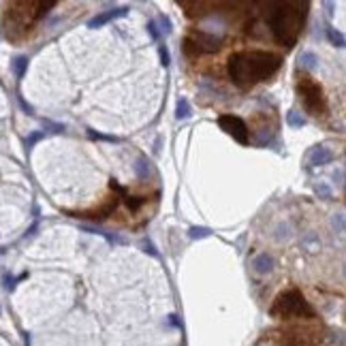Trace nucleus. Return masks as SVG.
<instances>
[{
    "instance_id": "obj_1",
    "label": "nucleus",
    "mask_w": 346,
    "mask_h": 346,
    "mask_svg": "<svg viewBox=\"0 0 346 346\" xmlns=\"http://www.w3.org/2000/svg\"><path fill=\"white\" fill-rule=\"evenodd\" d=\"M282 67V58L269 52H239L233 54L229 60V75L233 84L244 88H252L254 84L265 82Z\"/></svg>"
},
{
    "instance_id": "obj_2",
    "label": "nucleus",
    "mask_w": 346,
    "mask_h": 346,
    "mask_svg": "<svg viewBox=\"0 0 346 346\" xmlns=\"http://www.w3.org/2000/svg\"><path fill=\"white\" fill-rule=\"evenodd\" d=\"M271 13H269V28L273 32V39L282 45V47H291L297 43V37L301 32L303 20H305V9L308 5H297V3H278L271 5Z\"/></svg>"
},
{
    "instance_id": "obj_3",
    "label": "nucleus",
    "mask_w": 346,
    "mask_h": 346,
    "mask_svg": "<svg viewBox=\"0 0 346 346\" xmlns=\"http://www.w3.org/2000/svg\"><path fill=\"white\" fill-rule=\"evenodd\" d=\"M271 316H299V318H314V308L305 301V297L299 291H288L284 295H280L276 303L271 305Z\"/></svg>"
},
{
    "instance_id": "obj_4",
    "label": "nucleus",
    "mask_w": 346,
    "mask_h": 346,
    "mask_svg": "<svg viewBox=\"0 0 346 346\" xmlns=\"http://www.w3.org/2000/svg\"><path fill=\"white\" fill-rule=\"evenodd\" d=\"M297 90L301 94V103L303 107L310 111L312 116H318L325 111V96L320 86L314 82L312 77H301L299 84H297Z\"/></svg>"
},
{
    "instance_id": "obj_5",
    "label": "nucleus",
    "mask_w": 346,
    "mask_h": 346,
    "mask_svg": "<svg viewBox=\"0 0 346 346\" xmlns=\"http://www.w3.org/2000/svg\"><path fill=\"white\" fill-rule=\"evenodd\" d=\"M218 124L222 131H227L233 139L241 146H248V141H250V135H248V126L246 122L241 120L239 116H233V114H224L218 118Z\"/></svg>"
},
{
    "instance_id": "obj_6",
    "label": "nucleus",
    "mask_w": 346,
    "mask_h": 346,
    "mask_svg": "<svg viewBox=\"0 0 346 346\" xmlns=\"http://www.w3.org/2000/svg\"><path fill=\"white\" fill-rule=\"evenodd\" d=\"M188 39L195 43L199 54H214L220 47V37H214L210 32H203V30H195Z\"/></svg>"
},
{
    "instance_id": "obj_7",
    "label": "nucleus",
    "mask_w": 346,
    "mask_h": 346,
    "mask_svg": "<svg viewBox=\"0 0 346 346\" xmlns=\"http://www.w3.org/2000/svg\"><path fill=\"white\" fill-rule=\"evenodd\" d=\"M126 13H128V7H120V9L107 11V13H101V15H96V18H92L90 22H88V28H101V26H105V24H109V22L124 18Z\"/></svg>"
},
{
    "instance_id": "obj_8",
    "label": "nucleus",
    "mask_w": 346,
    "mask_h": 346,
    "mask_svg": "<svg viewBox=\"0 0 346 346\" xmlns=\"http://www.w3.org/2000/svg\"><path fill=\"white\" fill-rule=\"evenodd\" d=\"M333 160V152L325 148V146H318L310 152V156H308V163L310 167H320V165H329Z\"/></svg>"
},
{
    "instance_id": "obj_9",
    "label": "nucleus",
    "mask_w": 346,
    "mask_h": 346,
    "mask_svg": "<svg viewBox=\"0 0 346 346\" xmlns=\"http://www.w3.org/2000/svg\"><path fill=\"white\" fill-rule=\"evenodd\" d=\"M252 267H254L256 273H267V271H271V267H273V259H271L267 252H263V254H259V256H256V259L252 261Z\"/></svg>"
},
{
    "instance_id": "obj_10",
    "label": "nucleus",
    "mask_w": 346,
    "mask_h": 346,
    "mask_svg": "<svg viewBox=\"0 0 346 346\" xmlns=\"http://www.w3.org/2000/svg\"><path fill=\"white\" fill-rule=\"evenodd\" d=\"M135 173H137V178H139V180H148V175H150V160L146 156H139L135 160Z\"/></svg>"
},
{
    "instance_id": "obj_11",
    "label": "nucleus",
    "mask_w": 346,
    "mask_h": 346,
    "mask_svg": "<svg viewBox=\"0 0 346 346\" xmlns=\"http://www.w3.org/2000/svg\"><path fill=\"white\" fill-rule=\"evenodd\" d=\"M190 116H192V109H190L188 99H180L178 101V109H175V118H178V120H186Z\"/></svg>"
},
{
    "instance_id": "obj_12",
    "label": "nucleus",
    "mask_w": 346,
    "mask_h": 346,
    "mask_svg": "<svg viewBox=\"0 0 346 346\" xmlns=\"http://www.w3.org/2000/svg\"><path fill=\"white\" fill-rule=\"evenodd\" d=\"M28 69V56H18V58L13 60V71H15V77L22 79L24 73H26Z\"/></svg>"
},
{
    "instance_id": "obj_13",
    "label": "nucleus",
    "mask_w": 346,
    "mask_h": 346,
    "mask_svg": "<svg viewBox=\"0 0 346 346\" xmlns=\"http://www.w3.org/2000/svg\"><path fill=\"white\" fill-rule=\"evenodd\" d=\"M301 246H303L308 252H316L318 248H320V241H318V237L314 235V233H308V235H303Z\"/></svg>"
},
{
    "instance_id": "obj_14",
    "label": "nucleus",
    "mask_w": 346,
    "mask_h": 346,
    "mask_svg": "<svg viewBox=\"0 0 346 346\" xmlns=\"http://www.w3.org/2000/svg\"><path fill=\"white\" fill-rule=\"evenodd\" d=\"M116 207H118V199L114 197V199H111V201H109V203H107L105 207H103V210L94 212V214H90V216H92V218H99V220H103V218H107L109 214H114V210H116Z\"/></svg>"
},
{
    "instance_id": "obj_15",
    "label": "nucleus",
    "mask_w": 346,
    "mask_h": 346,
    "mask_svg": "<svg viewBox=\"0 0 346 346\" xmlns=\"http://www.w3.org/2000/svg\"><path fill=\"white\" fill-rule=\"evenodd\" d=\"M286 124L291 128H303L305 126V118L301 114H297V111H288V114H286Z\"/></svg>"
},
{
    "instance_id": "obj_16",
    "label": "nucleus",
    "mask_w": 346,
    "mask_h": 346,
    "mask_svg": "<svg viewBox=\"0 0 346 346\" xmlns=\"http://www.w3.org/2000/svg\"><path fill=\"white\" fill-rule=\"evenodd\" d=\"M124 199H126V205H128V210H131V212H139L141 205L148 201L146 197H133V195H126Z\"/></svg>"
},
{
    "instance_id": "obj_17",
    "label": "nucleus",
    "mask_w": 346,
    "mask_h": 346,
    "mask_svg": "<svg viewBox=\"0 0 346 346\" xmlns=\"http://www.w3.org/2000/svg\"><path fill=\"white\" fill-rule=\"evenodd\" d=\"M327 39H329V41H331L335 47H344V35H342L340 30H335V28L329 26V28H327Z\"/></svg>"
},
{
    "instance_id": "obj_18",
    "label": "nucleus",
    "mask_w": 346,
    "mask_h": 346,
    "mask_svg": "<svg viewBox=\"0 0 346 346\" xmlns=\"http://www.w3.org/2000/svg\"><path fill=\"white\" fill-rule=\"evenodd\" d=\"M299 62H301V67L303 69H314L316 67V62H318V58L312 52H303L301 54V58H299Z\"/></svg>"
},
{
    "instance_id": "obj_19",
    "label": "nucleus",
    "mask_w": 346,
    "mask_h": 346,
    "mask_svg": "<svg viewBox=\"0 0 346 346\" xmlns=\"http://www.w3.org/2000/svg\"><path fill=\"white\" fill-rule=\"evenodd\" d=\"M88 137L94 141H109V143H120L118 137L114 135H103V133H96V131H88Z\"/></svg>"
},
{
    "instance_id": "obj_20",
    "label": "nucleus",
    "mask_w": 346,
    "mask_h": 346,
    "mask_svg": "<svg viewBox=\"0 0 346 346\" xmlns=\"http://www.w3.org/2000/svg\"><path fill=\"white\" fill-rule=\"evenodd\" d=\"M188 235H190V239H203V237H210L212 231L207 229V227H192L188 231Z\"/></svg>"
},
{
    "instance_id": "obj_21",
    "label": "nucleus",
    "mask_w": 346,
    "mask_h": 346,
    "mask_svg": "<svg viewBox=\"0 0 346 346\" xmlns=\"http://www.w3.org/2000/svg\"><path fill=\"white\" fill-rule=\"evenodd\" d=\"M314 192L318 195V199H331V188H329L327 184H323V182L316 184V186H314Z\"/></svg>"
},
{
    "instance_id": "obj_22",
    "label": "nucleus",
    "mask_w": 346,
    "mask_h": 346,
    "mask_svg": "<svg viewBox=\"0 0 346 346\" xmlns=\"http://www.w3.org/2000/svg\"><path fill=\"white\" fill-rule=\"evenodd\" d=\"M45 137V133H41V131H35V133H30L28 135V139H26V148L30 150V148H35V143H39Z\"/></svg>"
},
{
    "instance_id": "obj_23",
    "label": "nucleus",
    "mask_w": 346,
    "mask_h": 346,
    "mask_svg": "<svg viewBox=\"0 0 346 346\" xmlns=\"http://www.w3.org/2000/svg\"><path fill=\"white\" fill-rule=\"evenodd\" d=\"M43 126L50 128L52 133H62L64 131V124H56V122H52V120H43Z\"/></svg>"
},
{
    "instance_id": "obj_24",
    "label": "nucleus",
    "mask_w": 346,
    "mask_h": 346,
    "mask_svg": "<svg viewBox=\"0 0 346 346\" xmlns=\"http://www.w3.org/2000/svg\"><path fill=\"white\" fill-rule=\"evenodd\" d=\"M143 250H146L150 256H154V259H156V256H158V252H156V248H154V244H152V241L150 239H143Z\"/></svg>"
},
{
    "instance_id": "obj_25",
    "label": "nucleus",
    "mask_w": 346,
    "mask_h": 346,
    "mask_svg": "<svg viewBox=\"0 0 346 346\" xmlns=\"http://www.w3.org/2000/svg\"><path fill=\"white\" fill-rule=\"evenodd\" d=\"M158 24L163 26V32H165V35H169V32H171V22H169L167 15H160V18H158Z\"/></svg>"
},
{
    "instance_id": "obj_26",
    "label": "nucleus",
    "mask_w": 346,
    "mask_h": 346,
    "mask_svg": "<svg viewBox=\"0 0 346 346\" xmlns=\"http://www.w3.org/2000/svg\"><path fill=\"white\" fill-rule=\"evenodd\" d=\"M333 227L337 229V233H344V216L342 214H335L333 216Z\"/></svg>"
},
{
    "instance_id": "obj_27",
    "label": "nucleus",
    "mask_w": 346,
    "mask_h": 346,
    "mask_svg": "<svg viewBox=\"0 0 346 346\" xmlns=\"http://www.w3.org/2000/svg\"><path fill=\"white\" fill-rule=\"evenodd\" d=\"M160 60H163L165 67H169V64H171V56H169V50H167L165 45H160Z\"/></svg>"
},
{
    "instance_id": "obj_28",
    "label": "nucleus",
    "mask_w": 346,
    "mask_h": 346,
    "mask_svg": "<svg viewBox=\"0 0 346 346\" xmlns=\"http://www.w3.org/2000/svg\"><path fill=\"white\" fill-rule=\"evenodd\" d=\"M148 32H150V37L154 39V41H158V39H160V32H158V28H156V22H150V24H148Z\"/></svg>"
},
{
    "instance_id": "obj_29",
    "label": "nucleus",
    "mask_w": 346,
    "mask_h": 346,
    "mask_svg": "<svg viewBox=\"0 0 346 346\" xmlns=\"http://www.w3.org/2000/svg\"><path fill=\"white\" fill-rule=\"evenodd\" d=\"M109 186H111V190H116L120 197H126V195H128V192H126V188H124V186H120V184H118L116 180H111V184H109Z\"/></svg>"
},
{
    "instance_id": "obj_30",
    "label": "nucleus",
    "mask_w": 346,
    "mask_h": 346,
    "mask_svg": "<svg viewBox=\"0 0 346 346\" xmlns=\"http://www.w3.org/2000/svg\"><path fill=\"white\" fill-rule=\"evenodd\" d=\"M20 105H22V109H24V111H28V114H32V107L28 105V103H26V101H24V99H22V96H20Z\"/></svg>"
},
{
    "instance_id": "obj_31",
    "label": "nucleus",
    "mask_w": 346,
    "mask_h": 346,
    "mask_svg": "<svg viewBox=\"0 0 346 346\" xmlns=\"http://www.w3.org/2000/svg\"><path fill=\"white\" fill-rule=\"evenodd\" d=\"M37 229H39V222H35V224H32V227L28 229V233H26V237H32V235H35V233H37Z\"/></svg>"
}]
</instances>
